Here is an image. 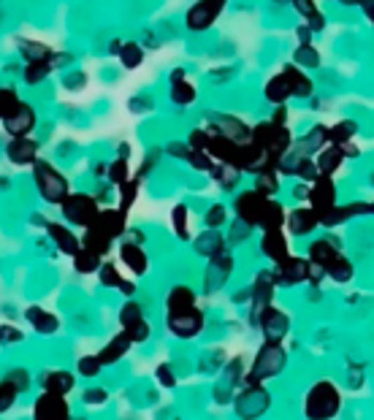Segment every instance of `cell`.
Listing matches in <instances>:
<instances>
[{"instance_id": "680465c9", "label": "cell", "mask_w": 374, "mask_h": 420, "mask_svg": "<svg viewBox=\"0 0 374 420\" xmlns=\"http://www.w3.org/2000/svg\"><path fill=\"white\" fill-rule=\"evenodd\" d=\"M309 193H312V187H309V185H296V187H293V198H296V201H301V198L309 201Z\"/></svg>"}, {"instance_id": "d6986e66", "label": "cell", "mask_w": 374, "mask_h": 420, "mask_svg": "<svg viewBox=\"0 0 374 420\" xmlns=\"http://www.w3.org/2000/svg\"><path fill=\"white\" fill-rule=\"evenodd\" d=\"M263 255L271 261H282L290 255L287 249V236L282 233V228H274V230H263Z\"/></svg>"}, {"instance_id": "5bb4252c", "label": "cell", "mask_w": 374, "mask_h": 420, "mask_svg": "<svg viewBox=\"0 0 374 420\" xmlns=\"http://www.w3.org/2000/svg\"><path fill=\"white\" fill-rule=\"evenodd\" d=\"M38 144L27 136H14L6 144V158L11 160L14 166H36Z\"/></svg>"}, {"instance_id": "f546056e", "label": "cell", "mask_w": 374, "mask_h": 420, "mask_svg": "<svg viewBox=\"0 0 374 420\" xmlns=\"http://www.w3.org/2000/svg\"><path fill=\"white\" fill-rule=\"evenodd\" d=\"M166 307H168V312H187V309H193V307H196V293H193L190 288L179 285V288H174V290L168 293Z\"/></svg>"}, {"instance_id": "7c38bea8", "label": "cell", "mask_w": 374, "mask_h": 420, "mask_svg": "<svg viewBox=\"0 0 374 420\" xmlns=\"http://www.w3.org/2000/svg\"><path fill=\"white\" fill-rule=\"evenodd\" d=\"M68 402L63 399V393H54V390H44L41 399L33 407V415L38 420H63L68 418Z\"/></svg>"}, {"instance_id": "f6af8a7d", "label": "cell", "mask_w": 374, "mask_h": 420, "mask_svg": "<svg viewBox=\"0 0 374 420\" xmlns=\"http://www.w3.org/2000/svg\"><path fill=\"white\" fill-rule=\"evenodd\" d=\"M120 60H123L125 68H136L144 60V52L139 44H123V52H120Z\"/></svg>"}, {"instance_id": "f5cc1de1", "label": "cell", "mask_w": 374, "mask_h": 420, "mask_svg": "<svg viewBox=\"0 0 374 420\" xmlns=\"http://www.w3.org/2000/svg\"><path fill=\"white\" fill-rule=\"evenodd\" d=\"M125 331L130 333V336H133V342H147V339H149V323H147V320H139V323H133V326H127V328H125Z\"/></svg>"}, {"instance_id": "f907efd6", "label": "cell", "mask_w": 374, "mask_h": 420, "mask_svg": "<svg viewBox=\"0 0 374 420\" xmlns=\"http://www.w3.org/2000/svg\"><path fill=\"white\" fill-rule=\"evenodd\" d=\"M3 380L14 383L19 390H27V388H30V374H27L25 369H11V371H6V377H3Z\"/></svg>"}, {"instance_id": "5b68a950", "label": "cell", "mask_w": 374, "mask_h": 420, "mask_svg": "<svg viewBox=\"0 0 374 420\" xmlns=\"http://www.w3.org/2000/svg\"><path fill=\"white\" fill-rule=\"evenodd\" d=\"M60 206H63V214H66V220H68V223H73V226H82L85 230L95 226V220L101 217V209H98V201H95V195H87V193L68 195V198H66Z\"/></svg>"}, {"instance_id": "2e32d148", "label": "cell", "mask_w": 374, "mask_h": 420, "mask_svg": "<svg viewBox=\"0 0 374 420\" xmlns=\"http://www.w3.org/2000/svg\"><path fill=\"white\" fill-rule=\"evenodd\" d=\"M287 226H290V233H296V236H304V233H312L315 228L320 226V211L315 209V206H299V209H293L287 214Z\"/></svg>"}, {"instance_id": "ba28073f", "label": "cell", "mask_w": 374, "mask_h": 420, "mask_svg": "<svg viewBox=\"0 0 374 420\" xmlns=\"http://www.w3.org/2000/svg\"><path fill=\"white\" fill-rule=\"evenodd\" d=\"M223 6H225V0H198L196 6L187 11V30H193V33H201V30H206V27H212V22L220 14H223Z\"/></svg>"}, {"instance_id": "4fadbf2b", "label": "cell", "mask_w": 374, "mask_h": 420, "mask_svg": "<svg viewBox=\"0 0 374 420\" xmlns=\"http://www.w3.org/2000/svg\"><path fill=\"white\" fill-rule=\"evenodd\" d=\"M309 204L320 211V214H325V211H331L334 206H337V187H334V182H331V176L328 174H320L315 182H312Z\"/></svg>"}, {"instance_id": "bcb514c9", "label": "cell", "mask_w": 374, "mask_h": 420, "mask_svg": "<svg viewBox=\"0 0 374 420\" xmlns=\"http://www.w3.org/2000/svg\"><path fill=\"white\" fill-rule=\"evenodd\" d=\"M296 66H304V68H318L320 66V54L315 52L309 44H301L299 52H296Z\"/></svg>"}, {"instance_id": "816d5d0a", "label": "cell", "mask_w": 374, "mask_h": 420, "mask_svg": "<svg viewBox=\"0 0 374 420\" xmlns=\"http://www.w3.org/2000/svg\"><path fill=\"white\" fill-rule=\"evenodd\" d=\"M101 358L98 355H87V358H82L79 361V374H85V377H95L98 371H101Z\"/></svg>"}, {"instance_id": "db71d44e", "label": "cell", "mask_w": 374, "mask_h": 420, "mask_svg": "<svg viewBox=\"0 0 374 420\" xmlns=\"http://www.w3.org/2000/svg\"><path fill=\"white\" fill-rule=\"evenodd\" d=\"M158 383H161L163 388H174V385H177L174 369L168 366V364H161V366H158Z\"/></svg>"}, {"instance_id": "3957f363", "label": "cell", "mask_w": 374, "mask_h": 420, "mask_svg": "<svg viewBox=\"0 0 374 420\" xmlns=\"http://www.w3.org/2000/svg\"><path fill=\"white\" fill-rule=\"evenodd\" d=\"M252 141L258 144V147H263L268 152V158L274 160V163H280V158L293 149V136H290V130H287L285 125L274 123V120H268L263 125H255L252 128Z\"/></svg>"}, {"instance_id": "7a4b0ae2", "label": "cell", "mask_w": 374, "mask_h": 420, "mask_svg": "<svg viewBox=\"0 0 374 420\" xmlns=\"http://www.w3.org/2000/svg\"><path fill=\"white\" fill-rule=\"evenodd\" d=\"M342 407V396L334 383H315L306 393V402H304V415L312 420H328L334 418Z\"/></svg>"}, {"instance_id": "91938a15", "label": "cell", "mask_w": 374, "mask_h": 420, "mask_svg": "<svg viewBox=\"0 0 374 420\" xmlns=\"http://www.w3.org/2000/svg\"><path fill=\"white\" fill-rule=\"evenodd\" d=\"M358 6L363 8V14H366V19H369V22H374V0H361Z\"/></svg>"}, {"instance_id": "83f0119b", "label": "cell", "mask_w": 374, "mask_h": 420, "mask_svg": "<svg viewBox=\"0 0 374 420\" xmlns=\"http://www.w3.org/2000/svg\"><path fill=\"white\" fill-rule=\"evenodd\" d=\"M282 70H285L287 82H290V87H293V98H309V95H312L315 85H312V79H309L299 66H285Z\"/></svg>"}, {"instance_id": "ab89813d", "label": "cell", "mask_w": 374, "mask_h": 420, "mask_svg": "<svg viewBox=\"0 0 374 420\" xmlns=\"http://www.w3.org/2000/svg\"><path fill=\"white\" fill-rule=\"evenodd\" d=\"M277 168H266V171H261V174H255V187L261 190V193L266 195H274L280 190V182H277Z\"/></svg>"}, {"instance_id": "44dd1931", "label": "cell", "mask_w": 374, "mask_h": 420, "mask_svg": "<svg viewBox=\"0 0 374 420\" xmlns=\"http://www.w3.org/2000/svg\"><path fill=\"white\" fill-rule=\"evenodd\" d=\"M171 101L179 106H190L196 101V85L185 76V70L171 73Z\"/></svg>"}, {"instance_id": "6125c7cd", "label": "cell", "mask_w": 374, "mask_h": 420, "mask_svg": "<svg viewBox=\"0 0 374 420\" xmlns=\"http://www.w3.org/2000/svg\"><path fill=\"white\" fill-rule=\"evenodd\" d=\"M3 333H6V336H3L6 342H19V339H22V333H17V331H14V328H8V326L3 328Z\"/></svg>"}, {"instance_id": "9a60e30c", "label": "cell", "mask_w": 374, "mask_h": 420, "mask_svg": "<svg viewBox=\"0 0 374 420\" xmlns=\"http://www.w3.org/2000/svg\"><path fill=\"white\" fill-rule=\"evenodd\" d=\"M3 128H6V133H11V136H27V133L36 128V111L27 104H22L14 114L3 117Z\"/></svg>"}, {"instance_id": "60d3db41", "label": "cell", "mask_w": 374, "mask_h": 420, "mask_svg": "<svg viewBox=\"0 0 374 420\" xmlns=\"http://www.w3.org/2000/svg\"><path fill=\"white\" fill-rule=\"evenodd\" d=\"M187 163H190L196 171H212L217 160H214L206 149H196V147H190V152H187Z\"/></svg>"}, {"instance_id": "484cf974", "label": "cell", "mask_w": 374, "mask_h": 420, "mask_svg": "<svg viewBox=\"0 0 374 420\" xmlns=\"http://www.w3.org/2000/svg\"><path fill=\"white\" fill-rule=\"evenodd\" d=\"M41 385L44 390H54V393H71L73 385H76V377H73L71 371H63V369H54L49 374H44L41 377Z\"/></svg>"}, {"instance_id": "7bdbcfd3", "label": "cell", "mask_w": 374, "mask_h": 420, "mask_svg": "<svg viewBox=\"0 0 374 420\" xmlns=\"http://www.w3.org/2000/svg\"><path fill=\"white\" fill-rule=\"evenodd\" d=\"M171 223H174V230H177L179 239H190V230H187V206H185V204H177V206H174Z\"/></svg>"}, {"instance_id": "be15d7a7", "label": "cell", "mask_w": 374, "mask_h": 420, "mask_svg": "<svg viewBox=\"0 0 374 420\" xmlns=\"http://www.w3.org/2000/svg\"><path fill=\"white\" fill-rule=\"evenodd\" d=\"M372 214H374V204H372Z\"/></svg>"}, {"instance_id": "277c9868", "label": "cell", "mask_w": 374, "mask_h": 420, "mask_svg": "<svg viewBox=\"0 0 374 420\" xmlns=\"http://www.w3.org/2000/svg\"><path fill=\"white\" fill-rule=\"evenodd\" d=\"M33 176H36V187L44 201H49V204H63V201L71 195L68 193V179L60 174L52 163L36 160Z\"/></svg>"}, {"instance_id": "c3c4849f", "label": "cell", "mask_w": 374, "mask_h": 420, "mask_svg": "<svg viewBox=\"0 0 374 420\" xmlns=\"http://www.w3.org/2000/svg\"><path fill=\"white\" fill-rule=\"evenodd\" d=\"M19 393H22V390H19L14 383L3 380V383H0V412H6V409L14 404V399H17Z\"/></svg>"}, {"instance_id": "836d02e7", "label": "cell", "mask_w": 374, "mask_h": 420, "mask_svg": "<svg viewBox=\"0 0 374 420\" xmlns=\"http://www.w3.org/2000/svg\"><path fill=\"white\" fill-rule=\"evenodd\" d=\"M73 268H76L79 274H92V271L101 268V255H95L92 249L82 247V249L73 255Z\"/></svg>"}, {"instance_id": "681fc988", "label": "cell", "mask_w": 374, "mask_h": 420, "mask_svg": "<svg viewBox=\"0 0 374 420\" xmlns=\"http://www.w3.org/2000/svg\"><path fill=\"white\" fill-rule=\"evenodd\" d=\"M101 282L108 285V288H123L125 285L123 274H120L117 266H111V263H101Z\"/></svg>"}, {"instance_id": "d6a6232c", "label": "cell", "mask_w": 374, "mask_h": 420, "mask_svg": "<svg viewBox=\"0 0 374 420\" xmlns=\"http://www.w3.org/2000/svg\"><path fill=\"white\" fill-rule=\"evenodd\" d=\"M337 255H339V249L334 247L331 239H318V242H312V247H309V261L320 263V266H325L328 261H334Z\"/></svg>"}, {"instance_id": "30bf717a", "label": "cell", "mask_w": 374, "mask_h": 420, "mask_svg": "<svg viewBox=\"0 0 374 420\" xmlns=\"http://www.w3.org/2000/svg\"><path fill=\"white\" fill-rule=\"evenodd\" d=\"M280 282H277V277H274V271H263L258 280H255V285H252V326H258V317H261V312L266 309L268 304H271V298H274V288H277Z\"/></svg>"}, {"instance_id": "8d00e7d4", "label": "cell", "mask_w": 374, "mask_h": 420, "mask_svg": "<svg viewBox=\"0 0 374 420\" xmlns=\"http://www.w3.org/2000/svg\"><path fill=\"white\" fill-rule=\"evenodd\" d=\"M19 49H22V54L27 57V63H36V60H52L54 57L52 49H49L46 44H38V41H22V44H19Z\"/></svg>"}, {"instance_id": "cb8c5ba5", "label": "cell", "mask_w": 374, "mask_h": 420, "mask_svg": "<svg viewBox=\"0 0 374 420\" xmlns=\"http://www.w3.org/2000/svg\"><path fill=\"white\" fill-rule=\"evenodd\" d=\"M125 214H127V211H123V209L101 211V217L95 220V226L92 228H101V230L108 233L111 239H117V236H123L125 233Z\"/></svg>"}, {"instance_id": "d4e9b609", "label": "cell", "mask_w": 374, "mask_h": 420, "mask_svg": "<svg viewBox=\"0 0 374 420\" xmlns=\"http://www.w3.org/2000/svg\"><path fill=\"white\" fill-rule=\"evenodd\" d=\"M120 258H123V263L136 274V277H142L144 271H147V252H144L139 245H133V242H125L123 247H120Z\"/></svg>"}, {"instance_id": "4316f807", "label": "cell", "mask_w": 374, "mask_h": 420, "mask_svg": "<svg viewBox=\"0 0 374 420\" xmlns=\"http://www.w3.org/2000/svg\"><path fill=\"white\" fill-rule=\"evenodd\" d=\"M347 158V152H344V147H339V144H328V147H323L320 152H318V168H320V174H334L339 166H342V160Z\"/></svg>"}, {"instance_id": "9f6ffc18", "label": "cell", "mask_w": 374, "mask_h": 420, "mask_svg": "<svg viewBox=\"0 0 374 420\" xmlns=\"http://www.w3.org/2000/svg\"><path fill=\"white\" fill-rule=\"evenodd\" d=\"M293 6H296V11H299V14H301L304 19H309L312 14H315V11H318L312 0H293Z\"/></svg>"}, {"instance_id": "94428289", "label": "cell", "mask_w": 374, "mask_h": 420, "mask_svg": "<svg viewBox=\"0 0 374 420\" xmlns=\"http://www.w3.org/2000/svg\"><path fill=\"white\" fill-rule=\"evenodd\" d=\"M285 117H287V109H285V104H282V106H277V109H274V117H271V120H274V123H280V125H285Z\"/></svg>"}, {"instance_id": "52a82bcc", "label": "cell", "mask_w": 374, "mask_h": 420, "mask_svg": "<svg viewBox=\"0 0 374 420\" xmlns=\"http://www.w3.org/2000/svg\"><path fill=\"white\" fill-rule=\"evenodd\" d=\"M168 331L179 336V339H193L198 333L204 331V312L193 307V309H187V312H168Z\"/></svg>"}, {"instance_id": "ee69618b", "label": "cell", "mask_w": 374, "mask_h": 420, "mask_svg": "<svg viewBox=\"0 0 374 420\" xmlns=\"http://www.w3.org/2000/svg\"><path fill=\"white\" fill-rule=\"evenodd\" d=\"M127 179H130V168H127V160H125V155H120V158L108 166V182H114V185H123V182H127Z\"/></svg>"}, {"instance_id": "74e56055", "label": "cell", "mask_w": 374, "mask_h": 420, "mask_svg": "<svg viewBox=\"0 0 374 420\" xmlns=\"http://www.w3.org/2000/svg\"><path fill=\"white\" fill-rule=\"evenodd\" d=\"M139 185H142V176H136V179H127V182H123V185H120V209H123V211H130V206L136 204Z\"/></svg>"}, {"instance_id": "ac0fdd59", "label": "cell", "mask_w": 374, "mask_h": 420, "mask_svg": "<svg viewBox=\"0 0 374 420\" xmlns=\"http://www.w3.org/2000/svg\"><path fill=\"white\" fill-rule=\"evenodd\" d=\"M196 252L198 255H206L209 261L225 255V239L217 228H206L201 236H196Z\"/></svg>"}, {"instance_id": "1f68e13d", "label": "cell", "mask_w": 374, "mask_h": 420, "mask_svg": "<svg viewBox=\"0 0 374 420\" xmlns=\"http://www.w3.org/2000/svg\"><path fill=\"white\" fill-rule=\"evenodd\" d=\"M325 271H328V277H331L334 282H350L353 280V274H356L353 263L347 261L344 255H337L334 261L325 263Z\"/></svg>"}, {"instance_id": "603a6c76", "label": "cell", "mask_w": 374, "mask_h": 420, "mask_svg": "<svg viewBox=\"0 0 374 420\" xmlns=\"http://www.w3.org/2000/svg\"><path fill=\"white\" fill-rule=\"evenodd\" d=\"M46 230H49V236L54 239V245L60 252H66V255H76L79 249H82V242L73 236V230H68L66 226H60V223H46Z\"/></svg>"}, {"instance_id": "11a10c76", "label": "cell", "mask_w": 374, "mask_h": 420, "mask_svg": "<svg viewBox=\"0 0 374 420\" xmlns=\"http://www.w3.org/2000/svg\"><path fill=\"white\" fill-rule=\"evenodd\" d=\"M223 223H225V209L217 204V206L206 211V228H220Z\"/></svg>"}, {"instance_id": "8fae6325", "label": "cell", "mask_w": 374, "mask_h": 420, "mask_svg": "<svg viewBox=\"0 0 374 420\" xmlns=\"http://www.w3.org/2000/svg\"><path fill=\"white\" fill-rule=\"evenodd\" d=\"M258 326H261V331L266 333V339H271V342H282L287 328H290V317H287L285 309H277V307L268 304L266 309L261 312V317H258Z\"/></svg>"}, {"instance_id": "9c48e42d", "label": "cell", "mask_w": 374, "mask_h": 420, "mask_svg": "<svg viewBox=\"0 0 374 420\" xmlns=\"http://www.w3.org/2000/svg\"><path fill=\"white\" fill-rule=\"evenodd\" d=\"M309 268H312V261H304V258H296V255H287L282 261H277L274 266V277L280 285H299V282L309 280Z\"/></svg>"}, {"instance_id": "f1b7e54d", "label": "cell", "mask_w": 374, "mask_h": 420, "mask_svg": "<svg viewBox=\"0 0 374 420\" xmlns=\"http://www.w3.org/2000/svg\"><path fill=\"white\" fill-rule=\"evenodd\" d=\"M25 317L30 320V326L36 328L38 333H54L60 328V320L52 315V312H46V309H41V307H30Z\"/></svg>"}, {"instance_id": "e7e4bbea", "label": "cell", "mask_w": 374, "mask_h": 420, "mask_svg": "<svg viewBox=\"0 0 374 420\" xmlns=\"http://www.w3.org/2000/svg\"><path fill=\"white\" fill-rule=\"evenodd\" d=\"M372 179H374V176H372ZM372 185H374V182H372Z\"/></svg>"}, {"instance_id": "4dcf8cb0", "label": "cell", "mask_w": 374, "mask_h": 420, "mask_svg": "<svg viewBox=\"0 0 374 420\" xmlns=\"http://www.w3.org/2000/svg\"><path fill=\"white\" fill-rule=\"evenodd\" d=\"M111 236L108 233H104L101 228H87V233H85V239H82V247H87V249H92L95 255H106L108 252V247H111Z\"/></svg>"}, {"instance_id": "7402d4cb", "label": "cell", "mask_w": 374, "mask_h": 420, "mask_svg": "<svg viewBox=\"0 0 374 420\" xmlns=\"http://www.w3.org/2000/svg\"><path fill=\"white\" fill-rule=\"evenodd\" d=\"M263 95H266V101H271L274 106H282L287 98H293V87H290V82H287L285 70H280V73H274V76L268 79L266 87H263Z\"/></svg>"}, {"instance_id": "6da1fadb", "label": "cell", "mask_w": 374, "mask_h": 420, "mask_svg": "<svg viewBox=\"0 0 374 420\" xmlns=\"http://www.w3.org/2000/svg\"><path fill=\"white\" fill-rule=\"evenodd\" d=\"M287 364V352L282 347V342H271L266 339V345L261 347V352L255 355V364L247 374V385H263L268 377L280 374Z\"/></svg>"}, {"instance_id": "6f0895ef", "label": "cell", "mask_w": 374, "mask_h": 420, "mask_svg": "<svg viewBox=\"0 0 374 420\" xmlns=\"http://www.w3.org/2000/svg\"><path fill=\"white\" fill-rule=\"evenodd\" d=\"M104 399H106V390L104 388H89V390H85V402L87 404H104Z\"/></svg>"}, {"instance_id": "d590c367", "label": "cell", "mask_w": 374, "mask_h": 420, "mask_svg": "<svg viewBox=\"0 0 374 420\" xmlns=\"http://www.w3.org/2000/svg\"><path fill=\"white\" fill-rule=\"evenodd\" d=\"M353 136H356V123L342 120V123H337L334 128H328V141H331V144H339V147L350 144Z\"/></svg>"}, {"instance_id": "8992f818", "label": "cell", "mask_w": 374, "mask_h": 420, "mask_svg": "<svg viewBox=\"0 0 374 420\" xmlns=\"http://www.w3.org/2000/svg\"><path fill=\"white\" fill-rule=\"evenodd\" d=\"M268 195L261 193L258 187L255 190H247V193H239L236 195V201H233V209H236V217L239 220H244L249 226H261L263 223V217H266V209H268Z\"/></svg>"}, {"instance_id": "7dc6e473", "label": "cell", "mask_w": 374, "mask_h": 420, "mask_svg": "<svg viewBox=\"0 0 374 420\" xmlns=\"http://www.w3.org/2000/svg\"><path fill=\"white\" fill-rule=\"evenodd\" d=\"M142 307L136 304V301H127L123 309H120V323H123V328H127V326H133V323H139L142 320Z\"/></svg>"}, {"instance_id": "ffe728a7", "label": "cell", "mask_w": 374, "mask_h": 420, "mask_svg": "<svg viewBox=\"0 0 374 420\" xmlns=\"http://www.w3.org/2000/svg\"><path fill=\"white\" fill-rule=\"evenodd\" d=\"M130 345H136V342H133V336H130V333L123 328V333H117V336L108 342L106 347H101V352H98L101 364H104V366H106V364H117L125 352L130 350Z\"/></svg>"}, {"instance_id": "e0dca14e", "label": "cell", "mask_w": 374, "mask_h": 420, "mask_svg": "<svg viewBox=\"0 0 374 420\" xmlns=\"http://www.w3.org/2000/svg\"><path fill=\"white\" fill-rule=\"evenodd\" d=\"M212 133H223V136L239 141V144H244V141L252 139V130H249L244 123H239L236 117H231V114H220L212 125Z\"/></svg>"}, {"instance_id": "e575fe53", "label": "cell", "mask_w": 374, "mask_h": 420, "mask_svg": "<svg viewBox=\"0 0 374 420\" xmlns=\"http://www.w3.org/2000/svg\"><path fill=\"white\" fill-rule=\"evenodd\" d=\"M209 174L225 187V190H231L233 182H239V174H242V168L239 166H231V163H214V168Z\"/></svg>"}, {"instance_id": "f35d334b", "label": "cell", "mask_w": 374, "mask_h": 420, "mask_svg": "<svg viewBox=\"0 0 374 420\" xmlns=\"http://www.w3.org/2000/svg\"><path fill=\"white\" fill-rule=\"evenodd\" d=\"M49 70H52V60L27 63V68H25V82H27V85H38V82H44V79L49 76Z\"/></svg>"}, {"instance_id": "b9f144b4", "label": "cell", "mask_w": 374, "mask_h": 420, "mask_svg": "<svg viewBox=\"0 0 374 420\" xmlns=\"http://www.w3.org/2000/svg\"><path fill=\"white\" fill-rule=\"evenodd\" d=\"M25 104L22 98L17 95V89L14 87H6L0 92V117H8V114H14L19 106Z\"/></svg>"}]
</instances>
